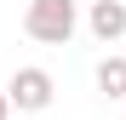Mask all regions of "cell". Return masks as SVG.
Returning a JSON list of instances; mask_svg holds the SVG:
<instances>
[{
    "label": "cell",
    "instance_id": "cell-5",
    "mask_svg": "<svg viewBox=\"0 0 126 120\" xmlns=\"http://www.w3.org/2000/svg\"><path fill=\"white\" fill-rule=\"evenodd\" d=\"M6 114H12V103H6V92H0V120H6Z\"/></svg>",
    "mask_w": 126,
    "mask_h": 120
},
{
    "label": "cell",
    "instance_id": "cell-2",
    "mask_svg": "<svg viewBox=\"0 0 126 120\" xmlns=\"http://www.w3.org/2000/svg\"><path fill=\"white\" fill-rule=\"evenodd\" d=\"M52 74L46 69H17L12 74V86H6V103L12 109H23V114H40V109H52Z\"/></svg>",
    "mask_w": 126,
    "mask_h": 120
},
{
    "label": "cell",
    "instance_id": "cell-4",
    "mask_svg": "<svg viewBox=\"0 0 126 120\" xmlns=\"http://www.w3.org/2000/svg\"><path fill=\"white\" fill-rule=\"evenodd\" d=\"M97 92L126 97V57H103V63H97Z\"/></svg>",
    "mask_w": 126,
    "mask_h": 120
},
{
    "label": "cell",
    "instance_id": "cell-1",
    "mask_svg": "<svg viewBox=\"0 0 126 120\" xmlns=\"http://www.w3.org/2000/svg\"><path fill=\"white\" fill-rule=\"evenodd\" d=\"M75 23H80L75 0H29V12H23V29H29V40H40V46H69Z\"/></svg>",
    "mask_w": 126,
    "mask_h": 120
},
{
    "label": "cell",
    "instance_id": "cell-3",
    "mask_svg": "<svg viewBox=\"0 0 126 120\" xmlns=\"http://www.w3.org/2000/svg\"><path fill=\"white\" fill-rule=\"evenodd\" d=\"M86 23H92V34L103 40V46H109V40H120V34H126V0H92Z\"/></svg>",
    "mask_w": 126,
    "mask_h": 120
}]
</instances>
